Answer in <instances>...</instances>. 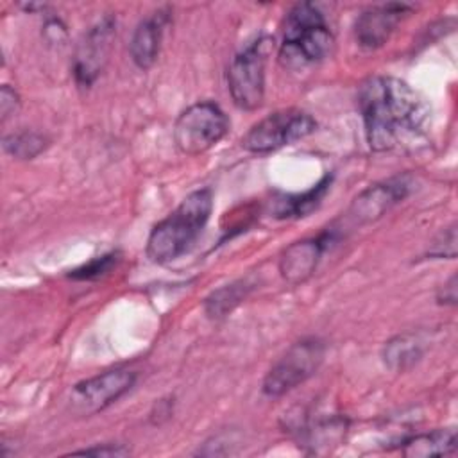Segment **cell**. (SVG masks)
Listing matches in <instances>:
<instances>
[{
    "label": "cell",
    "mask_w": 458,
    "mask_h": 458,
    "mask_svg": "<svg viewBox=\"0 0 458 458\" xmlns=\"http://www.w3.org/2000/svg\"><path fill=\"white\" fill-rule=\"evenodd\" d=\"M358 109L374 152H386L420 138L429 120L424 98L408 82L392 75L365 79L358 89Z\"/></svg>",
    "instance_id": "1"
},
{
    "label": "cell",
    "mask_w": 458,
    "mask_h": 458,
    "mask_svg": "<svg viewBox=\"0 0 458 458\" xmlns=\"http://www.w3.org/2000/svg\"><path fill=\"white\" fill-rule=\"evenodd\" d=\"M211 209L213 193L209 188H200L186 195L166 218L152 227L145 249L148 259L163 265L188 252L206 227Z\"/></svg>",
    "instance_id": "2"
},
{
    "label": "cell",
    "mask_w": 458,
    "mask_h": 458,
    "mask_svg": "<svg viewBox=\"0 0 458 458\" xmlns=\"http://www.w3.org/2000/svg\"><path fill=\"white\" fill-rule=\"evenodd\" d=\"M333 34L315 4H295L283 27L279 61L288 70H302L320 63L331 50Z\"/></svg>",
    "instance_id": "3"
},
{
    "label": "cell",
    "mask_w": 458,
    "mask_h": 458,
    "mask_svg": "<svg viewBox=\"0 0 458 458\" xmlns=\"http://www.w3.org/2000/svg\"><path fill=\"white\" fill-rule=\"evenodd\" d=\"M229 131V118L211 100L188 106L175 120L174 141L182 154L199 156L215 147Z\"/></svg>",
    "instance_id": "4"
},
{
    "label": "cell",
    "mask_w": 458,
    "mask_h": 458,
    "mask_svg": "<svg viewBox=\"0 0 458 458\" xmlns=\"http://www.w3.org/2000/svg\"><path fill=\"white\" fill-rule=\"evenodd\" d=\"M268 47V38H258L242 48L229 63L227 89L234 106L243 111H254L263 102Z\"/></svg>",
    "instance_id": "5"
},
{
    "label": "cell",
    "mask_w": 458,
    "mask_h": 458,
    "mask_svg": "<svg viewBox=\"0 0 458 458\" xmlns=\"http://www.w3.org/2000/svg\"><path fill=\"white\" fill-rule=\"evenodd\" d=\"M315 129L317 122L310 113L288 107L254 123L242 138V147L252 154H268L310 136Z\"/></svg>",
    "instance_id": "6"
},
{
    "label": "cell",
    "mask_w": 458,
    "mask_h": 458,
    "mask_svg": "<svg viewBox=\"0 0 458 458\" xmlns=\"http://www.w3.org/2000/svg\"><path fill=\"white\" fill-rule=\"evenodd\" d=\"M326 345L318 338L295 342L267 372L261 390L267 397H281L310 379L324 360Z\"/></svg>",
    "instance_id": "7"
},
{
    "label": "cell",
    "mask_w": 458,
    "mask_h": 458,
    "mask_svg": "<svg viewBox=\"0 0 458 458\" xmlns=\"http://www.w3.org/2000/svg\"><path fill=\"white\" fill-rule=\"evenodd\" d=\"M136 383V374L127 369H114L77 383L70 394V410L75 415L89 417L127 394Z\"/></svg>",
    "instance_id": "8"
},
{
    "label": "cell",
    "mask_w": 458,
    "mask_h": 458,
    "mask_svg": "<svg viewBox=\"0 0 458 458\" xmlns=\"http://www.w3.org/2000/svg\"><path fill=\"white\" fill-rule=\"evenodd\" d=\"M114 18L104 16L84 32L73 55V77L81 88L91 86L102 73L114 38Z\"/></svg>",
    "instance_id": "9"
},
{
    "label": "cell",
    "mask_w": 458,
    "mask_h": 458,
    "mask_svg": "<svg viewBox=\"0 0 458 458\" xmlns=\"http://www.w3.org/2000/svg\"><path fill=\"white\" fill-rule=\"evenodd\" d=\"M408 4H381L365 9L354 23V38L361 48L376 50L383 47L399 21L411 11Z\"/></svg>",
    "instance_id": "10"
},
{
    "label": "cell",
    "mask_w": 458,
    "mask_h": 458,
    "mask_svg": "<svg viewBox=\"0 0 458 458\" xmlns=\"http://www.w3.org/2000/svg\"><path fill=\"white\" fill-rule=\"evenodd\" d=\"M336 240V233L326 231L317 238H304L288 245L279 258V272L290 284H299L310 279L331 242Z\"/></svg>",
    "instance_id": "11"
},
{
    "label": "cell",
    "mask_w": 458,
    "mask_h": 458,
    "mask_svg": "<svg viewBox=\"0 0 458 458\" xmlns=\"http://www.w3.org/2000/svg\"><path fill=\"white\" fill-rule=\"evenodd\" d=\"M410 182L406 177H394L385 182H377L361 191L351 204L347 218L352 224H367L379 218L394 204L403 200L408 195Z\"/></svg>",
    "instance_id": "12"
},
{
    "label": "cell",
    "mask_w": 458,
    "mask_h": 458,
    "mask_svg": "<svg viewBox=\"0 0 458 458\" xmlns=\"http://www.w3.org/2000/svg\"><path fill=\"white\" fill-rule=\"evenodd\" d=\"M166 23L168 9H157L136 25L129 41V54L138 68L148 70L156 63Z\"/></svg>",
    "instance_id": "13"
},
{
    "label": "cell",
    "mask_w": 458,
    "mask_h": 458,
    "mask_svg": "<svg viewBox=\"0 0 458 458\" xmlns=\"http://www.w3.org/2000/svg\"><path fill=\"white\" fill-rule=\"evenodd\" d=\"M331 186V175L326 174L315 186L302 193L283 195L272 202L270 213L276 218H301L318 208Z\"/></svg>",
    "instance_id": "14"
},
{
    "label": "cell",
    "mask_w": 458,
    "mask_h": 458,
    "mask_svg": "<svg viewBox=\"0 0 458 458\" xmlns=\"http://www.w3.org/2000/svg\"><path fill=\"white\" fill-rule=\"evenodd\" d=\"M454 449L456 431L453 428L411 435L404 438L401 445V453L404 456H445L453 454Z\"/></svg>",
    "instance_id": "15"
},
{
    "label": "cell",
    "mask_w": 458,
    "mask_h": 458,
    "mask_svg": "<svg viewBox=\"0 0 458 458\" xmlns=\"http://www.w3.org/2000/svg\"><path fill=\"white\" fill-rule=\"evenodd\" d=\"M252 288L254 283L249 277H245L213 290L204 301L206 315L209 318H224L249 295Z\"/></svg>",
    "instance_id": "16"
},
{
    "label": "cell",
    "mask_w": 458,
    "mask_h": 458,
    "mask_svg": "<svg viewBox=\"0 0 458 458\" xmlns=\"http://www.w3.org/2000/svg\"><path fill=\"white\" fill-rule=\"evenodd\" d=\"M4 150L16 159H34L48 147V138L38 131H18L4 138Z\"/></svg>",
    "instance_id": "17"
},
{
    "label": "cell",
    "mask_w": 458,
    "mask_h": 458,
    "mask_svg": "<svg viewBox=\"0 0 458 458\" xmlns=\"http://www.w3.org/2000/svg\"><path fill=\"white\" fill-rule=\"evenodd\" d=\"M420 356L419 344L410 336H395L385 345L383 358L392 369H404Z\"/></svg>",
    "instance_id": "18"
},
{
    "label": "cell",
    "mask_w": 458,
    "mask_h": 458,
    "mask_svg": "<svg viewBox=\"0 0 458 458\" xmlns=\"http://www.w3.org/2000/svg\"><path fill=\"white\" fill-rule=\"evenodd\" d=\"M116 254L114 252H109V254H104V256H98V258H93L91 261H88L86 265L72 270L68 276L73 277V279H81V281H89V279H98L102 277L104 274H107L113 265L116 263Z\"/></svg>",
    "instance_id": "19"
},
{
    "label": "cell",
    "mask_w": 458,
    "mask_h": 458,
    "mask_svg": "<svg viewBox=\"0 0 458 458\" xmlns=\"http://www.w3.org/2000/svg\"><path fill=\"white\" fill-rule=\"evenodd\" d=\"M429 254L431 256H437V258H454L456 256V227L451 225L447 227L444 233H440L438 240L431 245L429 249Z\"/></svg>",
    "instance_id": "20"
},
{
    "label": "cell",
    "mask_w": 458,
    "mask_h": 458,
    "mask_svg": "<svg viewBox=\"0 0 458 458\" xmlns=\"http://www.w3.org/2000/svg\"><path fill=\"white\" fill-rule=\"evenodd\" d=\"M18 107H20L18 93L11 86L4 84L0 89V118H2V122H5L9 116H13L18 111Z\"/></svg>",
    "instance_id": "21"
},
{
    "label": "cell",
    "mask_w": 458,
    "mask_h": 458,
    "mask_svg": "<svg viewBox=\"0 0 458 458\" xmlns=\"http://www.w3.org/2000/svg\"><path fill=\"white\" fill-rule=\"evenodd\" d=\"M131 451L127 447H123L122 444H104V445H95V447H88V449H81L75 451L73 454H93V456H125Z\"/></svg>",
    "instance_id": "22"
},
{
    "label": "cell",
    "mask_w": 458,
    "mask_h": 458,
    "mask_svg": "<svg viewBox=\"0 0 458 458\" xmlns=\"http://www.w3.org/2000/svg\"><path fill=\"white\" fill-rule=\"evenodd\" d=\"M437 301L445 306H454L456 304V274H453L438 290Z\"/></svg>",
    "instance_id": "23"
}]
</instances>
